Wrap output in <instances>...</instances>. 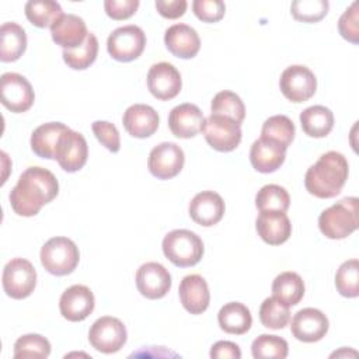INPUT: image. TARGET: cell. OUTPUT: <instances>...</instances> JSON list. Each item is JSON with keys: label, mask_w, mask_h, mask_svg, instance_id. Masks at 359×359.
<instances>
[{"label": "cell", "mask_w": 359, "mask_h": 359, "mask_svg": "<svg viewBox=\"0 0 359 359\" xmlns=\"http://www.w3.org/2000/svg\"><path fill=\"white\" fill-rule=\"evenodd\" d=\"M67 126L62 122H48L38 126L31 135V149L42 158H55V150L62 133Z\"/></svg>", "instance_id": "cell-28"}, {"label": "cell", "mask_w": 359, "mask_h": 359, "mask_svg": "<svg viewBox=\"0 0 359 359\" xmlns=\"http://www.w3.org/2000/svg\"><path fill=\"white\" fill-rule=\"evenodd\" d=\"M259 320L264 327L282 330L290 321L289 306L276 297H266L259 307Z\"/></svg>", "instance_id": "cell-36"}, {"label": "cell", "mask_w": 359, "mask_h": 359, "mask_svg": "<svg viewBox=\"0 0 359 359\" xmlns=\"http://www.w3.org/2000/svg\"><path fill=\"white\" fill-rule=\"evenodd\" d=\"M146 46V35L137 25H123L112 31L107 39V49L112 59L118 62H132L137 59Z\"/></svg>", "instance_id": "cell-7"}, {"label": "cell", "mask_w": 359, "mask_h": 359, "mask_svg": "<svg viewBox=\"0 0 359 359\" xmlns=\"http://www.w3.org/2000/svg\"><path fill=\"white\" fill-rule=\"evenodd\" d=\"M136 286L146 299H161L171 289V275L161 264L146 262L136 272Z\"/></svg>", "instance_id": "cell-16"}, {"label": "cell", "mask_w": 359, "mask_h": 359, "mask_svg": "<svg viewBox=\"0 0 359 359\" xmlns=\"http://www.w3.org/2000/svg\"><path fill=\"white\" fill-rule=\"evenodd\" d=\"M203 136L209 146L217 151H231L241 142V125L222 115L210 114L205 118L202 128Z\"/></svg>", "instance_id": "cell-9"}, {"label": "cell", "mask_w": 359, "mask_h": 359, "mask_svg": "<svg viewBox=\"0 0 359 359\" xmlns=\"http://www.w3.org/2000/svg\"><path fill=\"white\" fill-rule=\"evenodd\" d=\"M1 104L11 112L28 111L35 100L31 83L18 73H4L0 79Z\"/></svg>", "instance_id": "cell-11"}, {"label": "cell", "mask_w": 359, "mask_h": 359, "mask_svg": "<svg viewBox=\"0 0 359 359\" xmlns=\"http://www.w3.org/2000/svg\"><path fill=\"white\" fill-rule=\"evenodd\" d=\"M289 205L290 196L287 191L276 184L264 185L255 195V206L259 212H286L289 209Z\"/></svg>", "instance_id": "cell-34"}, {"label": "cell", "mask_w": 359, "mask_h": 359, "mask_svg": "<svg viewBox=\"0 0 359 359\" xmlns=\"http://www.w3.org/2000/svg\"><path fill=\"white\" fill-rule=\"evenodd\" d=\"M164 43L174 56L181 59H192L201 49L198 32L187 24H174L167 28Z\"/></svg>", "instance_id": "cell-22"}, {"label": "cell", "mask_w": 359, "mask_h": 359, "mask_svg": "<svg viewBox=\"0 0 359 359\" xmlns=\"http://www.w3.org/2000/svg\"><path fill=\"white\" fill-rule=\"evenodd\" d=\"M294 123L286 115H273L269 116L261 129V137L269 139L283 149H287L294 139Z\"/></svg>", "instance_id": "cell-33"}, {"label": "cell", "mask_w": 359, "mask_h": 359, "mask_svg": "<svg viewBox=\"0 0 359 359\" xmlns=\"http://www.w3.org/2000/svg\"><path fill=\"white\" fill-rule=\"evenodd\" d=\"M25 15L32 25L38 28H48L63 15V11L57 1L31 0L25 4Z\"/></svg>", "instance_id": "cell-31"}, {"label": "cell", "mask_w": 359, "mask_h": 359, "mask_svg": "<svg viewBox=\"0 0 359 359\" xmlns=\"http://www.w3.org/2000/svg\"><path fill=\"white\" fill-rule=\"evenodd\" d=\"M272 296L289 307L296 306L304 296V282L302 276L292 271L279 273L272 282Z\"/></svg>", "instance_id": "cell-30"}, {"label": "cell", "mask_w": 359, "mask_h": 359, "mask_svg": "<svg viewBox=\"0 0 359 359\" xmlns=\"http://www.w3.org/2000/svg\"><path fill=\"white\" fill-rule=\"evenodd\" d=\"M27 49V34L17 22H4L0 28V60L15 62Z\"/></svg>", "instance_id": "cell-27"}, {"label": "cell", "mask_w": 359, "mask_h": 359, "mask_svg": "<svg viewBox=\"0 0 359 359\" xmlns=\"http://www.w3.org/2000/svg\"><path fill=\"white\" fill-rule=\"evenodd\" d=\"M182 80L175 66L168 62L154 63L147 73V88L153 97L161 101H168L177 97L181 91Z\"/></svg>", "instance_id": "cell-14"}, {"label": "cell", "mask_w": 359, "mask_h": 359, "mask_svg": "<svg viewBox=\"0 0 359 359\" xmlns=\"http://www.w3.org/2000/svg\"><path fill=\"white\" fill-rule=\"evenodd\" d=\"M192 10L196 18L203 22H217L226 13V6L222 0H194Z\"/></svg>", "instance_id": "cell-43"}, {"label": "cell", "mask_w": 359, "mask_h": 359, "mask_svg": "<svg viewBox=\"0 0 359 359\" xmlns=\"http://www.w3.org/2000/svg\"><path fill=\"white\" fill-rule=\"evenodd\" d=\"M139 7V0H105L104 8L112 20H126L132 17Z\"/></svg>", "instance_id": "cell-44"}, {"label": "cell", "mask_w": 359, "mask_h": 359, "mask_svg": "<svg viewBox=\"0 0 359 359\" xmlns=\"http://www.w3.org/2000/svg\"><path fill=\"white\" fill-rule=\"evenodd\" d=\"M128 332L123 323L111 316L100 317L93 323L88 331L91 346L102 353H115L126 342Z\"/></svg>", "instance_id": "cell-8"}, {"label": "cell", "mask_w": 359, "mask_h": 359, "mask_svg": "<svg viewBox=\"0 0 359 359\" xmlns=\"http://www.w3.org/2000/svg\"><path fill=\"white\" fill-rule=\"evenodd\" d=\"M258 236L269 245H280L292 234V223L285 212H259L255 220Z\"/></svg>", "instance_id": "cell-21"}, {"label": "cell", "mask_w": 359, "mask_h": 359, "mask_svg": "<svg viewBox=\"0 0 359 359\" xmlns=\"http://www.w3.org/2000/svg\"><path fill=\"white\" fill-rule=\"evenodd\" d=\"M279 87L289 101L299 104L314 95L317 90V79L309 67L303 65H292L282 72Z\"/></svg>", "instance_id": "cell-10"}, {"label": "cell", "mask_w": 359, "mask_h": 359, "mask_svg": "<svg viewBox=\"0 0 359 359\" xmlns=\"http://www.w3.org/2000/svg\"><path fill=\"white\" fill-rule=\"evenodd\" d=\"M88 157V146L86 137L67 128L59 137L55 160L67 172H76L84 167Z\"/></svg>", "instance_id": "cell-13"}, {"label": "cell", "mask_w": 359, "mask_h": 359, "mask_svg": "<svg viewBox=\"0 0 359 359\" xmlns=\"http://www.w3.org/2000/svg\"><path fill=\"white\" fill-rule=\"evenodd\" d=\"M348 161L338 151H327L309 167L304 175V187L309 194L320 199L337 196L348 180Z\"/></svg>", "instance_id": "cell-2"}, {"label": "cell", "mask_w": 359, "mask_h": 359, "mask_svg": "<svg viewBox=\"0 0 359 359\" xmlns=\"http://www.w3.org/2000/svg\"><path fill=\"white\" fill-rule=\"evenodd\" d=\"M285 157H286V149L264 137L257 139L250 149L251 165L258 172H264V174L276 171L283 164Z\"/></svg>", "instance_id": "cell-25"}, {"label": "cell", "mask_w": 359, "mask_h": 359, "mask_svg": "<svg viewBox=\"0 0 359 359\" xmlns=\"http://www.w3.org/2000/svg\"><path fill=\"white\" fill-rule=\"evenodd\" d=\"M50 355L49 341L39 334H27L14 344V358H48Z\"/></svg>", "instance_id": "cell-39"}, {"label": "cell", "mask_w": 359, "mask_h": 359, "mask_svg": "<svg viewBox=\"0 0 359 359\" xmlns=\"http://www.w3.org/2000/svg\"><path fill=\"white\" fill-rule=\"evenodd\" d=\"M205 116L202 111L191 102L174 107L168 115V128L171 133L181 139H189L202 132Z\"/></svg>", "instance_id": "cell-19"}, {"label": "cell", "mask_w": 359, "mask_h": 359, "mask_svg": "<svg viewBox=\"0 0 359 359\" xmlns=\"http://www.w3.org/2000/svg\"><path fill=\"white\" fill-rule=\"evenodd\" d=\"M59 192L56 177L46 168L29 167L18 178L10 192V205L14 213L31 217L39 213L43 205L52 202Z\"/></svg>", "instance_id": "cell-1"}, {"label": "cell", "mask_w": 359, "mask_h": 359, "mask_svg": "<svg viewBox=\"0 0 359 359\" xmlns=\"http://www.w3.org/2000/svg\"><path fill=\"white\" fill-rule=\"evenodd\" d=\"M335 287L344 297L359 296V262L358 259L345 261L335 273Z\"/></svg>", "instance_id": "cell-38"}, {"label": "cell", "mask_w": 359, "mask_h": 359, "mask_svg": "<svg viewBox=\"0 0 359 359\" xmlns=\"http://www.w3.org/2000/svg\"><path fill=\"white\" fill-rule=\"evenodd\" d=\"M178 293L184 309L191 314H202L209 307V287L201 275L194 273L182 278Z\"/></svg>", "instance_id": "cell-24"}, {"label": "cell", "mask_w": 359, "mask_h": 359, "mask_svg": "<svg viewBox=\"0 0 359 359\" xmlns=\"http://www.w3.org/2000/svg\"><path fill=\"white\" fill-rule=\"evenodd\" d=\"M359 224L358 198H344L321 212L318 217L320 231L331 240H342L351 236Z\"/></svg>", "instance_id": "cell-3"}, {"label": "cell", "mask_w": 359, "mask_h": 359, "mask_svg": "<svg viewBox=\"0 0 359 359\" xmlns=\"http://www.w3.org/2000/svg\"><path fill=\"white\" fill-rule=\"evenodd\" d=\"M330 323L327 316L318 309L306 307L299 310L290 324L292 334L302 342H317L323 339L328 331Z\"/></svg>", "instance_id": "cell-15"}, {"label": "cell", "mask_w": 359, "mask_h": 359, "mask_svg": "<svg viewBox=\"0 0 359 359\" xmlns=\"http://www.w3.org/2000/svg\"><path fill=\"white\" fill-rule=\"evenodd\" d=\"M122 123L130 136L144 139L157 130L160 118L153 107L146 104H133L123 112Z\"/></svg>", "instance_id": "cell-20"}, {"label": "cell", "mask_w": 359, "mask_h": 359, "mask_svg": "<svg viewBox=\"0 0 359 359\" xmlns=\"http://www.w3.org/2000/svg\"><path fill=\"white\" fill-rule=\"evenodd\" d=\"M224 210L226 205L223 198L213 191H202L196 194L188 208L191 219L203 227L217 224L223 219Z\"/></svg>", "instance_id": "cell-18"}, {"label": "cell", "mask_w": 359, "mask_h": 359, "mask_svg": "<svg viewBox=\"0 0 359 359\" xmlns=\"http://www.w3.org/2000/svg\"><path fill=\"white\" fill-rule=\"evenodd\" d=\"M98 55V39L94 34L88 32L86 41L74 49H63V60L73 70H84L90 67Z\"/></svg>", "instance_id": "cell-32"}, {"label": "cell", "mask_w": 359, "mask_h": 359, "mask_svg": "<svg viewBox=\"0 0 359 359\" xmlns=\"http://www.w3.org/2000/svg\"><path fill=\"white\" fill-rule=\"evenodd\" d=\"M161 247L165 258L180 268L196 265L203 255L201 237L185 229H177L165 234Z\"/></svg>", "instance_id": "cell-4"}, {"label": "cell", "mask_w": 359, "mask_h": 359, "mask_svg": "<svg viewBox=\"0 0 359 359\" xmlns=\"http://www.w3.org/2000/svg\"><path fill=\"white\" fill-rule=\"evenodd\" d=\"M330 3L327 0H294L290 13L294 20L302 22H318L328 13Z\"/></svg>", "instance_id": "cell-40"}, {"label": "cell", "mask_w": 359, "mask_h": 359, "mask_svg": "<svg viewBox=\"0 0 359 359\" xmlns=\"http://www.w3.org/2000/svg\"><path fill=\"white\" fill-rule=\"evenodd\" d=\"M3 289L11 299L28 297L36 285V271L25 258H13L3 269Z\"/></svg>", "instance_id": "cell-6"}, {"label": "cell", "mask_w": 359, "mask_h": 359, "mask_svg": "<svg viewBox=\"0 0 359 359\" xmlns=\"http://www.w3.org/2000/svg\"><path fill=\"white\" fill-rule=\"evenodd\" d=\"M303 132L310 137H325L334 128V115L324 105H313L300 114Z\"/></svg>", "instance_id": "cell-29"}, {"label": "cell", "mask_w": 359, "mask_h": 359, "mask_svg": "<svg viewBox=\"0 0 359 359\" xmlns=\"http://www.w3.org/2000/svg\"><path fill=\"white\" fill-rule=\"evenodd\" d=\"M50 35L53 42L63 49H74L86 41L88 31L81 17L74 14H63L50 27Z\"/></svg>", "instance_id": "cell-23"}, {"label": "cell", "mask_w": 359, "mask_h": 359, "mask_svg": "<svg viewBox=\"0 0 359 359\" xmlns=\"http://www.w3.org/2000/svg\"><path fill=\"white\" fill-rule=\"evenodd\" d=\"M91 129L97 140L105 146L109 151L118 153L121 149V137L116 126L107 121H95L91 125Z\"/></svg>", "instance_id": "cell-42"}, {"label": "cell", "mask_w": 359, "mask_h": 359, "mask_svg": "<svg viewBox=\"0 0 359 359\" xmlns=\"http://www.w3.org/2000/svg\"><path fill=\"white\" fill-rule=\"evenodd\" d=\"M287 352V342L278 335L262 334L255 338L251 345V353L255 359H285Z\"/></svg>", "instance_id": "cell-37"}, {"label": "cell", "mask_w": 359, "mask_h": 359, "mask_svg": "<svg viewBox=\"0 0 359 359\" xmlns=\"http://www.w3.org/2000/svg\"><path fill=\"white\" fill-rule=\"evenodd\" d=\"M210 111L215 115L227 116L240 125L245 118L244 102L236 93L227 91V90L220 91L213 97L210 104Z\"/></svg>", "instance_id": "cell-35"}, {"label": "cell", "mask_w": 359, "mask_h": 359, "mask_svg": "<svg viewBox=\"0 0 359 359\" xmlns=\"http://www.w3.org/2000/svg\"><path fill=\"white\" fill-rule=\"evenodd\" d=\"M185 154L182 149L172 142H164L154 146L147 158L150 174L158 180H170L178 175L184 167Z\"/></svg>", "instance_id": "cell-12"}, {"label": "cell", "mask_w": 359, "mask_h": 359, "mask_svg": "<svg viewBox=\"0 0 359 359\" xmlns=\"http://www.w3.org/2000/svg\"><path fill=\"white\" fill-rule=\"evenodd\" d=\"M210 358L222 359V358H231V359H240L241 351L237 344L230 341H217L213 344L210 349Z\"/></svg>", "instance_id": "cell-46"}, {"label": "cell", "mask_w": 359, "mask_h": 359, "mask_svg": "<svg viewBox=\"0 0 359 359\" xmlns=\"http://www.w3.org/2000/svg\"><path fill=\"white\" fill-rule=\"evenodd\" d=\"M359 3L353 1L341 15L338 21V31L341 36L352 43L359 42Z\"/></svg>", "instance_id": "cell-41"}, {"label": "cell", "mask_w": 359, "mask_h": 359, "mask_svg": "<svg viewBox=\"0 0 359 359\" xmlns=\"http://www.w3.org/2000/svg\"><path fill=\"white\" fill-rule=\"evenodd\" d=\"M80 261L77 245L67 237H52L41 248V264L52 275L72 273Z\"/></svg>", "instance_id": "cell-5"}, {"label": "cell", "mask_w": 359, "mask_h": 359, "mask_svg": "<svg viewBox=\"0 0 359 359\" xmlns=\"http://www.w3.org/2000/svg\"><path fill=\"white\" fill-rule=\"evenodd\" d=\"M154 6L160 15L168 20H175L184 15L188 3L185 0H156Z\"/></svg>", "instance_id": "cell-45"}, {"label": "cell", "mask_w": 359, "mask_h": 359, "mask_svg": "<svg viewBox=\"0 0 359 359\" xmlns=\"http://www.w3.org/2000/svg\"><path fill=\"white\" fill-rule=\"evenodd\" d=\"M95 300L90 287L84 285H73L67 287L59 300L60 314L72 323L86 320L94 310Z\"/></svg>", "instance_id": "cell-17"}, {"label": "cell", "mask_w": 359, "mask_h": 359, "mask_svg": "<svg viewBox=\"0 0 359 359\" xmlns=\"http://www.w3.org/2000/svg\"><path fill=\"white\" fill-rule=\"evenodd\" d=\"M217 321L224 332L243 335L251 328L252 317L247 306L240 302H230L219 310Z\"/></svg>", "instance_id": "cell-26"}]
</instances>
